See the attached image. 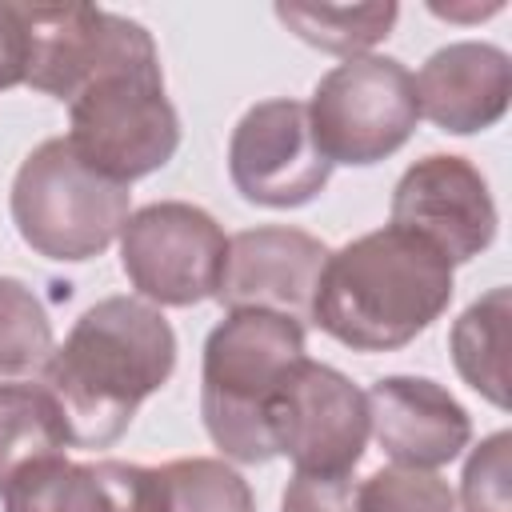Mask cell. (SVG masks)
<instances>
[{"label": "cell", "mask_w": 512, "mask_h": 512, "mask_svg": "<svg viewBox=\"0 0 512 512\" xmlns=\"http://www.w3.org/2000/svg\"><path fill=\"white\" fill-rule=\"evenodd\" d=\"M176 332L140 296H104L64 336L44 368V388L64 412L76 448L116 444L136 408L168 384Z\"/></svg>", "instance_id": "cell-1"}, {"label": "cell", "mask_w": 512, "mask_h": 512, "mask_svg": "<svg viewBox=\"0 0 512 512\" xmlns=\"http://www.w3.org/2000/svg\"><path fill=\"white\" fill-rule=\"evenodd\" d=\"M452 264L404 228H376L328 252L312 324L352 352L412 344L452 300Z\"/></svg>", "instance_id": "cell-2"}, {"label": "cell", "mask_w": 512, "mask_h": 512, "mask_svg": "<svg viewBox=\"0 0 512 512\" xmlns=\"http://www.w3.org/2000/svg\"><path fill=\"white\" fill-rule=\"evenodd\" d=\"M304 360V324L236 308L204 340L200 416L212 444L236 464H268L276 456L268 432V400Z\"/></svg>", "instance_id": "cell-3"}, {"label": "cell", "mask_w": 512, "mask_h": 512, "mask_svg": "<svg viewBox=\"0 0 512 512\" xmlns=\"http://www.w3.org/2000/svg\"><path fill=\"white\" fill-rule=\"evenodd\" d=\"M12 224L20 240L48 260H92L100 256L132 216L128 184L108 180L68 136H52L36 144L12 180Z\"/></svg>", "instance_id": "cell-4"}, {"label": "cell", "mask_w": 512, "mask_h": 512, "mask_svg": "<svg viewBox=\"0 0 512 512\" xmlns=\"http://www.w3.org/2000/svg\"><path fill=\"white\" fill-rule=\"evenodd\" d=\"M68 144L116 184L164 168L180 148V116L164 96L160 56L116 68L72 96Z\"/></svg>", "instance_id": "cell-5"}, {"label": "cell", "mask_w": 512, "mask_h": 512, "mask_svg": "<svg viewBox=\"0 0 512 512\" xmlns=\"http://www.w3.org/2000/svg\"><path fill=\"white\" fill-rule=\"evenodd\" d=\"M308 124L328 164L388 160L420 124L412 72L392 56H352L312 88Z\"/></svg>", "instance_id": "cell-6"}, {"label": "cell", "mask_w": 512, "mask_h": 512, "mask_svg": "<svg viewBox=\"0 0 512 512\" xmlns=\"http://www.w3.org/2000/svg\"><path fill=\"white\" fill-rule=\"evenodd\" d=\"M228 256L224 228L196 204L156 200L120 228V264L140 300L156 308H192L220 288Z\"/></svg>", "instance_id": "cell-7"}, {"label": "cell", "mask_w": 512, "mask_h": 512, "mask_svg": "<svg viewBox=\"0 0 512 512\" xmlns=\"http://www.w3.org/2000/svg\"><path fill=\"white\" fill-rule=\"evenodd\" d=\"M276 456L304 476H348L368 444V396L332 364L300 360L268 400Z\"/></svg>", "instance_id": "cell-8"}, {"label": "cell", "mask_w": 512, "mask_h": 512, "mask_svg": "<svg viewBox=\"0 0 512 512\" xmlns=\"http://www.w3.org/2000/svg\"><path fill=\"white\" fill-rule=\"evenodd\" d=\"M24 28H28V72L24 84H32L44 96L72 100L92 80L156 60V40L144 24L116 16L108 8L92 4H20Z\"/></svg>", "instance_id": "cell-9"}, {"label": "cell", "mask_w": 512, "mask_h": 512, "mask_svg": "<svg viewBox=\"0 0 512 512\" xmlns=\"http://www.w3.org/2000/svg\"><path fill=\"white\" fill-rule=\"evenodd\" d=\"M228 176L236 192L260 208H300L316 200L332 164L312 136L308 104L288 96L252 104L232 128Z\"/></svg>", "instance_id": "cell-10"}, {"label": "cell", "mask_w": 512, "mask_h": 512, "mask_svg": "<svg viewBox=\"0 0 512 512\" xmlns=\"http://www.w3.org/2000/svg\"><path fill=\"white\" fill-rule=\"evenodd\" d=\"M392 228L428 240L448 264H464L496 240V204L488 180L472 160L432 152L396 180Z\"/></svg>", "instance_id": "cell-11"}, {"label": "cell", "mask_w": 512, "mask_h": 512, "mask_svg": "<svg viewBox=\"0 0 512 512\" xmlns=\"http://www.w3.org/2000/svg\"><path fill=\"white\" fill-rule=\"evenodd\" d=\"M324 264H328V244L300 228L288 224L244 228L228 236L216 300L228 312L260 308L308 324Z\"/></svg>", "instance_id": "cell-12"}, {"label": "cell", "mask_w": 512, "mask_h": 512, "mask_svg": "<svg viewBox=\"0 0 512 512\" xmlns=\"http://www.w3.org/2000/svg\"><path fill=\"white\" fill-rule=\"evenodd\" d=\"M364 396L368 436H376L392 464L436 472L440 464H452L472 440L464 404L428 376H380Z\"/></svg>", "instance_id": "cell-13"}, {"label": "cell", "mask_w": 512, "mask_h": 512, "mask_svg": "<svg viewBox=\"0 0 512 512\" xmlns=\"http://www.w3.org/2000/svg\"><path fill=\"white\" fill-rule=\"evenodd\" d=\"M4 512H164V488L144 464L52 456L4 488Z\"/></svg>", "instance_id": "cell-14"}, {"label": "cell", "mask_w": 512, "mask_h": 512, "mask_svg": "<svg viewBox=\"0 0 512 512\" xmlns=\"http://www.w3.org/2000/svg\"><path fill=\"white\" fill-rule=\"evenodd\" d=\"M420 116L452 136H472L504 120L512 100V60L484 40H456L436 48L412 76Z\"/></svg>", "instance_id": "cell-15"}, {"label": "cell", "mask_w": 512, "mask_h": 512, "mask_svg": "<svg viewBox=\"0 0 512 512\" xmlns=\"http://www.w3.org/2000/svg\"><path fill=\"white\" fill-rule=\"evenodd\" d=\"M508 320L512 292L492 288L476 304H468L448 332V352L460 380L496 408H508Z\"/></svg>", "instance_id": "cell-16"}, {"label": "cell", "mask_w": 512, "mask_h": 512, "mask_svg": "<svg viewBox=\"0 0 512 512\" xmlns=\"http://www.w3.org/2000/svg\"><path fill=\"white\" fill-rule=\"evenodd\" d=\"M68 444L64 412L44 384H0V496L32 464L64 456Z\"/></svg>", "instance_id": "cell-17"}, {"label": "cell", "mask_w": 512, "mask_h": 512, "mask_svg": "<svg viewBox=\"0 0 512 512\" xmlns=\"http://www.w3.org/2000/svg\"><path fill=\"white\" fill-rule=\"evenodd\" d=\"M276 16L288 24V32H296L304 44L336 52V56H368V48H376L400 8L396 4H276Z\"/></svg>", "instance_id": "cell-18"}, {"label": "cell", "mask_w": 512, "mask_h": 512, "mask_svg": "<svg viewBox=\"0 0 512 512\" xmlns=\"http://www.w3.org/2000/svg\"><path fill=\"white\" fill-rule=\"evenodd\" d=\"M52 352V320L40 296L16 276H0V384L44 376Z\"/></svg>", "instance_id": "cell-19"}, {"label": "cell", "mask_w": 512, "mask_h": 512, "mask_svg": "<svg viewBox=\"0 0 512 512\" xmlns=\"http://www.w3.org/2000/svg\"><path fill=\"white\" fill-rule=\"evenodd\" d=\"M164 488V512H256L248 480L212 456L168 460L156 468Z\"/></svg>", "instance_id": "cell-20"}, {"label": "cell", "mask_w": 512, "mask_h": 512, "mask_svg": "<svg viewBox=\"0 0 512 512\" xmlns=\"http://www.w3.org/2000/svg\"><path fill=\"white\" fill-rule=\"evenodd\" d=\"M356 512H456V492L428 468L388 464L356 488Z\"/></svg>", "instance_id": "cell-21"}, {"label": "cell", "mask_w": 512, "mask_h": 512, "mask_svg": "<svg viewBox=\"0 0 512 512\" xmlns=\"http://www.w3.org/2000/svg\"><path fill=\"white\" fill-rule=\"evenodd\" d=\"M456 512H512V436L492 432L480 440L460 476Z\"/></svg>", "instance_id": "cell-22"}, {"label": "cell", "mask_w": 512, "mask_h": 512, "mask_svg": "<svg viewBox=\"0 0 512 512\" xmlns=\"http://www.w3.org/2000/svg\"><path fill=\"white\" fill-rule=\"evenodd\" d=\"M280 512H356V488L348 476H304L296 472L284 488Z\"/></svg>", "instance_id": "cell-23"}, {"label": "cell", "mask_w": 512, "mask_h": 512, "mask_svg": "<svg viewBox=\"0 0 512 512\" xmlns=\"http://www.w3.org/2000/svg\"><path fill=\"white\" fill-rule=\"evenodd\" d=\"M28 72V28L20 4H0V88L24 84Z\"/></svg>", "instance_id": "cell-24"}]
</instances>
